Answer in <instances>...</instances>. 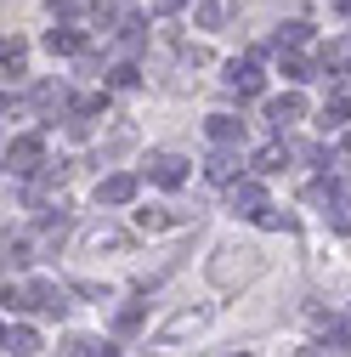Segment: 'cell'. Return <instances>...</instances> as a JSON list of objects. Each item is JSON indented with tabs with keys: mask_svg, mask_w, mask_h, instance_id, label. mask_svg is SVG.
Returning a JSON list of instances; mask_svg holds the SVG:
<instances>
[{
	"mask_svg": "<svg viewBox=\"0 0 351 357\" xmlns=\"http://www.w3.org/2000/svg\"><path fill=\"white\" fill-rule=\"evenodd\" d=\"M40 165H46V142H40L34 130L6 142V170H12V176H40Z\"/></svg>",
	"mask_w": 351,
	"mask_h": 357,
	"instance_id": "obj_1",
	"label": "cell"
},
{
	"mask_svg": "<svg viewBox=\"0 0 351 357\" xmlns=\"http://www.w3.org/2000/svg\"><path fill=\"white\" fill-rule=\"evenodd\" d=\"M204 324H210V306H187V312H176V318L159 329V346H182V340L198 335Z\"/></svg>",
	"mask_w": 351,
	"mask_h": 357,
	"instance_id": "obj_2",
	"label": "cell"
},
{
	"mask_svg": "<svg viewBox=\"0 0 351 357\" xmlns=\"http://www.w3.org/2000/svg\"><path fill=\"white\" fill-rule=\"evenodd\" d=\"M204 176H210L215 188H238V182H244V159H238L233 148H215V153L204 159Z\"/></svg>",
	"mask_w": 351,
	"mask_h": 357,
	"instance_id": "obj_3",
	"label": "cell"
},
{
	"mask_svg": "<svg viewBox=\"0 0 351 357\" xmlns=\"http://www.w3.org/2000/svg\"><path fill=\"white\" fill-rule=\"evenodd\" d=\"M227 85H233L238 97H260L267 74H260V63H255V57H233V63H227Z\"/></svg>",
	"mask_w": 351,
	"mask_h": 357,
	"instance_id": "obj_4",
	"label": "cell"
},
{
	"mask_svg": "<svg viewBox=\"0 0 351 357\" xmlns=\"http://www.w3.org/2000/svg\"><path fill=\"white\" fill-rule=\"evenodd\" d=\"M227 204H233V215H249V221H255L260 210H272L260 182H238V188H227Z\"/></svg>",
	"mask_w": 351,
	"mask_h": 357,
	"instance_id": "obj_5",
	"label": "cell"
},
{
	"mask_svg": "<svg viewBox=\"0 0 351 357\" xmlns=\"http://www.w3.org/2000/svg\"><path fill=\"white\" fill-rule=\"evenodd\" d=\"M148 176H153L159 188H182V182H187V159H182V153H153V159H148Z\"/></svg>",
	"mask_w": 351,
	"mask_h": 357,
	"instance_id": "obj_6",
	"label": "cell"
},
{
	"mask_svg": "<svg viewBox=\"0 0 351 357\" xmlns=\"http://www.w3.org/2000/svg\"><path fill=\"white\" fill-rule=\"evenodd\" d=\"M46 52H52V57H79V52H85V29H74V23L46 29Z\"/></svg>",
	"mask_w": 351,
	"mask_h": 357,
	"instance_id": "obj_7",
	"label": "cell"
},
{
	"mask_svg": "<svg viewBox=\"0 0 351 357\" xmlns=\"http://www.w3.org/2000/svg\"><path fill=\"white\" fill-rule=\"evenodd\" d=\"M204 130H210L215 148H238V142H244V119H238V114H210Z\"/></svg>",
	"mask_w": 351,
	"mask_h": 357,
	"instance_id": "obj_8",
	"label": "cell"
},
{
	"mask_svg": "<svg viewBox=\"0 0 351 357\" xmlns=\"http://www.w3.org/2000/svg\"><path fill=\"white\" fill-rule=\"evenodd\" d=\"M130 199H136V176L114 170V176H102V182H97V204H130Z\"/></svg>",
	"mask_w": 351,
	"mask_h": 357,
	"instance_id": "obj_9",
	"label": "cell"
},
{
	"mask_svg": "<svg viewBox=\"0 0 351 357\" xmlns=\"http://www.w3.org/2000/svg\"><path fill=\"white\" fill-rule=\"evenodd\" d=\"M29 306H40L46 318H63V312H68V295H63L57 284H46V278H34V284H29Z\"/></svg>",
	"mask_w": 351,
	"mask_h": 357,
	"instance_id": "obj_10",
	"label": "cell"
},
{
	"mask_svg": "<svg viewBox=\"0 0 351 357\" xmlns=\"http://www.w3.org/2000/svg\"><path fill=\"white\" fill-rule=\"evenodd\" d=\"M233 17H238V0H198V12H193L198 29H227Z\"/></svg>",
	"mask_w": 351,
	"mask_h": 357,
	"instance_id": "obj_11",
	"label": "cell"
},
{
	"mask_svg": "<svg viewBox=\"0 0 351 357\" xmlns=\"http://www.w3.org/2000/svg\"><path fill=\"white\" fill-rule=\"evenodd\" d=\"M300 114H306V97H300V91H283V97H272V102H267V119H272L278 130H289Z\"/></svg>",
	"mask_w": 351,
	"mask_h": 357,
	"instance_id": "obj_12",
	"label": "cell"
},
{
	"mask_svg": "<svg viewBox=\"0 0 351 357\" xmlns=\"http://www.w3.org/2000/svg\"><path fill=\"white\" fill-rule=\"evenodd\" d=\"M318 125H323V130H345V125H351V91H334V97L323 102Z\"/></svg>",
	"mask_w": 351,
	"mask_h": 357,
	"instance_id": "obj_13",
	"label": "cell"
},
{
	"mask_svg": "<svg viewBox=\"0 0 351 357\" xmlns=\"http://www.w3.org/2000/svg\"><path fill=\"white\" fill-rule=\"evenodd\" d=\"M249 165H255L260 176H278V170L289 165V148H283V142H267V148H255V159H249Z\"/></svg>",
	"mask_w": 351,
	"mask_h": 357,
	"instance_id": "obj_14",
	"label": "cell"
},
{
	"mask_svg": "<svg viewBox=\"0 0 351 357\" xmlns=\"http://www.w3.org/2000/svg\"><path fill=\"white\" fill-rule=\"evenodd\" d=\"M176 221H182V215H176V210H164V204L136 210V227H142V233H164V227H176Z\"/></svg>",
	"mask_w": 351,
	"mask_h": 357,
	"instance_id": "obj_15",
	"label": "cell"
},
{
	"mask_svg": "<svg viewBox=\"0 0 351 357\" xmlns=\"http://www.w3.org/2000/svg\"><path fill=\"white\" fill-rule=\"evenodd\" d=\"M6 351H12V357H34V351H40V335H34L29 324H17V329H6Z\"/></svg>",
	"mask_w": 351,
	"mask_h": 357,
	"instance_id": "obj_16",
	"label": "cell"
},
{
	"mask_svg": "<svg viewBox=\"0 0 351 357\" xmlns=\"http://www.w3.org/2000/svg\"><path fill=\"white\" fill-rule=\"evenodd\" d=\"M85 250H91V255H102V250H125V233H119V227H91V233H85Z\"/></svg>",
	"mask_w": 351,
	"mask_h": 357,
	"instance_id": "obj_17",
	"label": "cell"
},
{
	"mask_svg": "<svg viewBox=\"0 0 351 357\" xmlns=\"http://www.w3.org/2000/svg\"><path fill=\"white\" fill-rule=\"evenodd\" d=\"M23 57H29V46H23V40L12 34L6 46H0V68H6V79H17V74H23Z\"/></svg>",
	"mask_w": 351,
	"mask_h": 357,
	"instance_id": "obj_18",
	"label": "cell"
},
{
	"mask_svg": "<svg viewBox=\"0 0 351 357\" xmlns=\"http://www.w3.org/2000/svg\"><path fill=\"white\" fill-rule=\"evenodd\" d=\"M334 68H351V34H340L334 46L323 52V74H334Z\"/></svg>",
	"mask_w": 351,
	"mask_h": 357,
	"instance_id": "obj_19",
	"label": "cell"
},
{
	"mask_svg": "<svg viewBox=\"0 0 351 357\" xmlns=\"http://www.w3.org/2000/svg\"><path fill=\"white\" fill-rule=\"evenodd\" d=\"M306 40H312V23H300V17H295V23L278 29V52H283V46L295 52V46H306Z\"/></svg>",
	"mask_w": 351,
	"mask_h": 357,
	"instance_id": "obj_20",
	"label": "cell"
},
{
	"mask_svg": "<svg viewBox=\"0 0 351 357\" xmlns=\"http://www.w3.org/2000/svg\"><path fill=\"white\" fill-rule=\"evenodd\" d=\"M312 74H323V68H312L306 57H295V52H283V79H312Z\"/></svg>",
	"mask_w": 351,
	"mask_h": 357,
	"instance_id": "obj_21",
	"label": "cell"
},
{
	"mask_svg": "<svg viewBox=\"0 0 351 357\" xmlns=\"http://www.w3.org/2000/svg\"><path fill=\"white\" fill-rule=\"evenodd\" d=\"M136 79H142V74H136V63H119V68L108 74V85H114V91H136Z\"/></svg>",
	"mask_w": 351,
	"mask_h": 357,
	"instance_id": "obj_22",
	"label": "cell"
},
{
	"mask_svg": "<svg viewBox=\"0 0 351 357\" xmlns=\"http://www.w3.org/2000/svg\"><path fill=\"white\" fill-rule=\"evenodd\" d=\"M142 324V301H130L125 312H119V335H130V329H136Z\"/></svg>",
	"mask_w": 351,
	"mask_h": 357,
	"instance_id": "obj_23",
	"label": "cell"
},
{
	"mask_svg": "<svg viewBox=\"0 0 351 357\" xmlns=\"http://www.w3.org/2000/svg\"><path fill=\"white\" fill-rule=\"evenodd\" d=\"M6 261H12V266H29L34 255H29V244H23V238H6Z\"/></svg>",
	"mask_w": 351,
	"mask_h": 357,
	"instance_id": "obj_24",
	"label": "cell"
},
{
	"mask_svg": "<svg viewBox=\"0 0 351 357\" xmlns=\"http://www.w3.org/2000/svg\"><path fill=\"white\" fill-rule=\"evenodd\" d=\"M136 46H142V23L130 17V23H125V52H136Z\"/></svg>",
	"mask_w": 351,
	"mask_h": 357,
	"instance_id": "obj_25",
	"label": "cell"
},
{
	"mask_svg": "<svg viewBox=\"0 0 351 357\" xmlns=\"http://www.w3.org/2000/svg\"><path fill=\"white\" fill-rule=\"evenodd\" d=\"M255 227H267V233H278V227H283V215H278V210H260V215H255Z\"/></svg>",
	"mask_w": 351,
	"mask_h": 357,
	"instance_id": "obj_26",
	"label": "cell"
},
{
	"mask_svg": "<svg viewBox=\"0 0 351 357\" xmlns=\"http://www.w3.org/2000/svg\"><path fill=\"white\" fill-rule=\"evenodd\" d=\"M334 346H340V351H351V318H345V324H334Z\"/></svg>",
	"mask_w": 351,
	"mask_h": 357,
	"instance_id": "obj_27",
	"label": "cell"
},
{
	"mask_svg": "<svg viewBox=\"0 0 351 357\" xmlns=\"http://www.w3.org/2000/svg\"><path fill=\"white\" fill-rule=\"evenodd\" d=\"M300 357H329V346H300Z\"/></svg>",
	"mask_w": 351,
	"mask_h": 357,
	"instance_id": "obj_28",
	"label": "cell"
},
{
	"mask_svg": "<svg viewBox=\"0 0 351 357\" xmlns=\"http://www.w3.org/2000/svg\"><path fill=\"white\" fill-rule=\"evenodd\" d=\"M153 6H159V12H176V6H187V0H153Z\"/></svg>",
	"mask_w": 351,
	"mask_h": 357,
	"instance_id": "obj_29",
	"label": "cell"
},
{
	"mask_svg": "<svg viewBox=\"0 0 351 357\" xmlns=\"http://www.w3.org/2000/svg\"><path fill=\"white\" fill-rule=\"evenodd\" d=\"M91 357H119V351L114 346H91Z\"/></svg>",
	"mask_w": 351,
	"mask_h": 357,
	"instance_id": "obj_30",
	"label": "cell"
},
{
	"mask_svg": "<svg viewBox=\"0 0 351 357\" xmlns=\"http://www.w3.org/2000/svg\"><path fill=\"white\" fill-rule=\"evenodd\" d=\"M340 12H345V17H351V0H340Z\"/></svg>",
	"mask_w": 351,
	"mask_h": 357,
	"instance_id": "obj_31",
	"label": "cell"
},
{
	"mask_svg": "<svg viewBox=\"0 0 351 357\" xmlns=\"http://www.w3.org/2000/svg\"><path fill=\"white\" fill-rule=\"evenodd\" d=\"M345 153H351V130H345Z\"/></svg>",
	"mask_w": 351,
	"mask_h": 357,
	"instance_id": "obj_32",
	"label": "cell"
}]
</instances>
